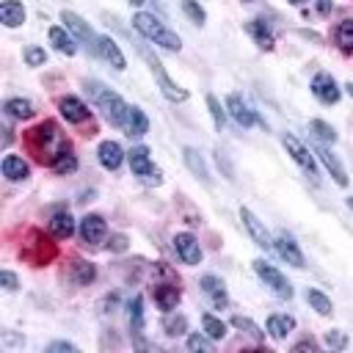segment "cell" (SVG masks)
Wrapping results in <instances>:
<instances>
[{"instance_id": "obj_1", "label": "cell", "mask_w": 353, "mask_h": 353, "mask_svg": "<svg viewBox=\"0 0 353 353\" xmlns=\"http://www.w3.org/2000/svg\"><path fill=\"white\" fill-rule=\"evenodd\" d=\"M85 91L91 94L94 105L102 110V116H105V121L110 127H124L127 124V116H130V108L132 105H127L116 91L105 88L99 80H85Z\"/></svg>"}, {"instance_id": "obj_2", "label": "cell", "mask_w": 353, "mask_h": 353, "mask_svg": "<svg viewBox=\"0 0 353 353\" xmlns=\"http://www.w3.org/2000/svg\"><path fill=\"white\" fill-rule=\"evenodd\" d=\"M132 25H135V30L143 36V39H149V41H154V44H160L163 50H171V52H179V47H182V39L171 30V28H165L154 14H146V11H135L132 14Z\"/></svg>"}, {"instance_id": "obj_3", "label": "cell", "mask_w": 353, "mask_h": 353, "mask_svg": "<svg viewBox=\"0 0 353 353\" xmlns=\"http://www.w3.org/2000/svg\"><path fill=\"white\" fill-rule=\"evenodd\" d=\"M28 146L39 154L41 163H44V157H47V163H52L55 154L61 149H66V143H63V138H61V132H58V127L52 121H41L39 127L28 130Z\"/></svg>"}, {"instance_id": "obj_4", "label": "cell", "mask_w": 353, "mask_h": 353, "mask_svg": "<svg viewBox=\"0 0 353 353\" xmlns=\"http://www.w3.org/2000/svg\"><path fill=\"white\" fill-rule=\"evenodd\" d=\"M127 157H130V168H132L135 176H141L149 185H160L163 182V174H160V168L152 165V157H149L146 146H132Z\"/></svg>"}, {"instance_id": "obj_5", "label": "cell", "mask_w": 353, "mask_h": 353, "mask_svg": "<svg viewBox=\"0 0 353 353\" xmlns=\"http://www.w3.org/2000/svg\"><path fill=\"white\" fill-rule=\"evenodd\" d=\"M254 270H256V276L265 281V287L273 290V295H279V298H284V301L292 298V284L284 279L281 270H276V268L268 265L265 259H254Z\"/></svg>"}, {"instance_id": "obj_6", "label": "cell", "mask_w": 353, "mask_h": 353, "mask_svg": "<svg viewBox=\"0 0 353 353\" xmlns=\"http://www.w3.org/2000/svg\"><path fill=\"white\" fill-rule=\"evenodd\" d=\"M281 143H284V149H287V154L312 176V179H317V163H314V154H309V149L295 138V135H290V132H284L281 135Z\"/></svg>"}, {"instance_id": "obj_7", "label": "cell", "mask_w": 353, "mask_h": 353, "mask_svg": "<svg viewBox=\"0 0 353 353\" xmlns=\"http://www.w3.org/2000/svg\"><path fill=\"white\" fill-rule=\"evenodd\" d=\"M143 58L149 61V66H152V72H154V77H157V83H160L163 97H165V99H171V102H185V99H188V91H185L182 85H176V83L163 72V63H160L157 58H152L149 52H143Z\"/></svg>"}, {"instance_id": "obj_8", "label": "cell", "mask_w": 353, "mask_h": 353, "mask_svg": "<svg viewBox=\"0 0 353 353\" xmlns=\"http://www.w3.org/2000/svg\"><path fill=\"white\" fill-rule=\"evenodd\" d=\"M273 248H276V254H279L287 265H292V268H306V259H303V254H301V248H298V243H295L292 234L279 232L276 240H273Z\"/></svg>"}, {"instance_id": "obj_9", "label": "cell", "mask_w": 353, "mask_h": 353, "mask_svg": "<svg viewBox=\"0 0 353 353\" xmlns=\"http://www.w3.org/2000/svg\"><path fill=\"white\" fill-rule=\"evenodd\" d=\"M61 19L66 22V30L74 36V39H80V41H85L91 50H97V33L91 30V25L83 19V17H77L74 11H61Z\"/></svg>"}, {"instance_id": "obj_10", "label": "cell", "mask_w": 353, "mask_h": 353, "mask_svg": "<svg viewBox=\"0 0 353 353\" xmlns=\"http://www.w3.org/2000/svg\"><path fill=\"white\" fill-rule=\"evenodd\" d=\"M240 221H243V226L248 229L251 240H254L259 248H265V251H270V248H273V240H270V234H268L265 223H262V221H259L248 207H240Z\"/></svg>"}, {"instance_id": "obj_11", "label": "cell", "mask_w": 353, "mask_h": 353, "mask_svg": "<svg viewBox=\"0 0 353 353\" xmlns=\"http://www.w3.org/2000/svg\"><path fill=\"white\" fill-rule=\"evenodd\" d=\"M312 94H314L323 105L339 102V85H336V80H334L328 72H317V74L312 77Z\"/></svg>"}, {"instance_id": "obj_12", "label": "cell", "mask_w": 353, "mask_h": 353, "mask_svg": "<svg viewBox=\"0 0 353 353\" xmlns=\"http://www.w3.org/2000/svg\"><path fill=\"white\" fill-rule=\"evenodd\" d=\"M174 251L179 254V259H182L185 265H199V262H201L199 240H196L190 232H179V234H174Z\"/></svg>"}, {"instance_id": "obj_13", "label": "cell", "mask_w": 353, "mask_h": 353, "mask_svg": "<svg viewBox=\"0 0 353 353\" xmlns=\"http://www.w3.org/2000/svg\"><path fill=\"white\" fill-rule=\"evenodd\" d=\"M105 234H108V223H105L102 215H85L80 221V237H83V243L99 245L105 240Z\"/></svg>"}, {"instance_id": "obj_14", "label": "cell", "mask_w": 353, "mask_h": 353, "mask_svg": "<svg viewBox=\"0 0 353 353\" xmlns=\"http://www.w3.org/2000/svg\"><path fill=\"white\" fill-rule=\"evenodd\" d=\"M58 108H61V116H63L66 121H72V124H83V121L91 116L88 105H85L83 99H77V97H61V99H58Z\"/></svg>"}, {"instance_id": "obj_15", "label": "cell", "mask_w": 353, "mask_h": 353, "mask_svg": "<svg viewBox=\"0 0 353 353\" xmlns=\"http://www.w3.org/2000/svg\"><path fill=\"white\" fill-rule=\"evenodd\" d=\"M99 58H105L113 69H127V58L121 55V50H119V44L110 39V36H99L97 39V50H94Z\"/></svg>"}, {"instance_id": "obj_16", "label": "cell", "mask_w": 353, "mask_h": 353, "mask_svg": "<svg viewBox=\"0 0 353 353\" xmlns=\"http://www.w3.org/2000/svg\"><path fill=\"white\" fill-rule=\"evenodd\" d=\"M226 110H229V116H232L240 127H251V124L259 121V116H256V113H254L237 94H229V97H226Z\"/></svg>"}, {"instance_id": "obj_17", "label": "cell", "mask_w": 353, "mask_h": 353, "mask_svg": "<svg viewBox=\"0 0 353 353\" xmlns=\"http://www.w3.org/2000/svg\"><path fill=\"white\" fill-rule=\"evenodd\" d=\"M314 154L323 160V165H325V168H328V174L334 176V182H336L339 188H345V185H347V174H345V168H342L339 157H336L328 146H317V149H314Z\"/></svg>"}, {"instance_id": "obj_18", "label": "cell", "mask_w": 353, "mask_h": 353, "mask_svg": "<svg viewBox=\"0 0 353 353\" xmlns=\"http://www.w3.org/2000/svg\"><path fill=\"white\" fill-rule=\"evenodd\" d=\"M97 157H99L102 168L116 171V168L121 165V160H124V152H121V146H119L116 141H102L99 149H97Z\"/></svg>"}, {"instance_id": "obj_19", "label": "cell", "mask_w": 353, "mask_h": 353, "mask_svg": "<svg viewBox=\"0 0 353 353\" xmlns=\"http://www.w3.org/2000/svg\"><path fill=\"white\" fill-rule=\"evenodd\" d=\"M0 168H3V176L11 179V182H22V179L30 176V168H28V163L19 154H6Z\"/></svg>"}, {"instance_id": "obj_20", "label": "cell", "mask_w": 353, "mask_h": 353, "mask_svg": "<svg viewBox=\"0 0 353 353\" xmlns=\"http://www.w3.org/2000/svg\"><path fill=\"white\" fill-rule=\"evenodd\" d=\"M0 22L6 28H19L25 22V6L19 0H3L0 3Z\"/></svg>"}, {"instance_id": "obj_21", "label": "cell", "mask_w": 353, "mask_h": 353, "mask_svg": "<svg viewBox=\"0 0 353 353\" xmlns=\"http://www.w3.org/2000/svg\"><path fill=\"white\" fill-rule=\"evenodd\" d=\"M201 290H204V295L212 301V306H226V303H229V295H226L223 281H221L218 276H204V279H201Z\"/></svg>"}, {"instance_id": "obj_22", "label": "cell", "mask_w": 353, "mask_h": 353, "mask_svg": "<svg viewBox=\"0 0 353 353\" xmlns=\"http://www.w3.org/2000/svg\"><path fill=\"white\" fill-rule=\"evenodd\" d=\"M50 44H52L58 52H63V55H74V52H77L74 36L66 33V28H58V25L50 28Z\"/></svg>"}, {"instance_id": "obj_23", "label": "cell", "mask_w": 353, "mask_h": 353, "mask_svg": "<svg viewBox=\"0 0 353 353\" xmlns=\"http://www.w3.org/2000/svg\"><path fill=\"white\" fill-rule=\"evenodd\" d=\"M154 301H157V306H160L165 314L174 312L176 303H179V287H174V284H157V287H154Z\"/></svg>"}, {"instance_id": "obj_24", "label": "cell", "mask_w": 353, "mask_h": 353, "mask_svg": "<svg viewBox=\"0 0 353 353\" xmlns=\"http://www.w3.org/2000/svg\"><path fill=\"white\" fill-rule=\"evenodd\" d=\"M245 30L254 36V41L262 47V50H270L273 47V30H270V25L265 22V19H251L248 25H245Z\"/></svg>"}, {"instance_id": "obj_25", "label": "cell", "mask_w": 353, "mask_h": 353, "mask_svg": "<svg viewBox=\"0 0 353 353\" xmlns=\"http://www.w3.org/2000/svg\"><path fill=\"white\" fill-rule=\"evenodd\" d=\"M124 130H127V135L130 138H141V135H146V130H149V119H146V113L141 110V108H130V116H127V124H124Z\"/></svg>"}, {"instance_id": "obj_26", "label": "cell", "mask_w": 353, "mask_h": 353, "mask_svg": "<svg viewBox=\"0 0 353 353\" xmlns=\"http://www.w3.org/2000/svg\"><path fill=\"white\" fill-rule=\"evenodd\" d=\"M50 232H52V237H58V240L72 237V232H74V218H72L69 212H55V215L50 218Z\"/></svg>"}, {"instance_id": "obj_27", "label": "cell", "mask_w": 353, "mask_h": 353, "mask_svg": "<svg viewBox=\"0 0 353 353\" xmlns=\"http://www.w3.org/2000/svg\"><path fill=\"white\" fill-rule=\"evenodd\" d=\"M292 328H295V317H290V314H270L268 317V334L273 339H284Z\"/></svg>"}, {"instance_id": "obj_28", "label": "cell", "mask_w": 353, "mask_h": 353, "mask_svg": "<svg viewBox=\"0 0 353 353\" xmlns=\"http://www.w3.org/2000/svg\"><path fill=\"white\" fill-rule=\"evenodd\" d=\"M182 157H185V165L201 179V182H207L210 185V171H207V165H204V160H201V154L193 149V146H185L182 149Z\"/></svg>"}, {"instance_id": "obj_29", "label": "cell", "mask_w": 353, "mask_h": 353, "mask_svg": "<svg viewBox=\"0 0 353 353\" xmlns=\"http://www.w3.org/2000/svg\"><path fill=\"white\" fill-rule=\"evenodd\" d=\"M72 279H74V284H91L94 279H97V268L91 265V262H85V259H74L72 262Z\"/></svg>"}, {"instance_id": "obj_30", "label": "cell", "mask_w": 353, "mask_h": 353, "mask_svg": "<svg viewBox=\"0 0 353 353\" xmlns=\"http://www.w3.org/2000/svg\"><path fill=\"white\" fill-rule=\"evenodd\" d=\"M3 110H6V116H11V119H30V116H33V105H30L28 99H19V97L6 99Z\"/></svg>"}, {"instance_id": "obj_31", "label": "cell", "mask_w": 353, "mask_h": 353, "mask_svg": "<svg viewBox=\"0 0 353 353\" xmlns=\"http://www.w3.org/2000/svg\"><path fill=\"white\" fill-rule=\"evenodd\" d=\"M52 165V171L55 174H69V171H74L77 168V157L72 154V149L66 146V149H61L58 154H55V160L50 163Z\"/></svg>"}, {"instance_id": "obj_32", "label": "cell", "mask_w": 353, "mask_h": 353, "mask_svg": "<svg viewBox=\"0 0 353 353\" xmlns=\"http://www.w3.org/2000/svg\"><path fill=\"white\" fill-rule=\"evenodd\" d=\"M306 301H309V306H312L317 314H331V312H334L331 298H328L325 292H320V290H306Z\"/></svg>"}, {"instance_id": "obj_33", "label": "cell", "mask_w": 353, "mask_h": 353, "mask_svg": "<svg viewBox=\"0 0 353 353\" xmlns=\"http://www.w3.org/2000/svg\"><path fill=\"white\" fill-rule=\"evenodd\" d=\"M201 325H204V334H207L210 339H223V336H226V323L218 320L215 314H204V317H201Z\"/></svg>"}, {"instance_id": "obj_34", "label": "cell", "mask_w": 353, "mask_h": 353, "mask_svg": "<svg viewBox=\"0 0 353 353\" xmlns=\"http://www.w3.org/2000/svg\"><path fill=\"white\" fill-rule=\"evenodd\" d=\"M127 309H130V328H132L135 334H141V328H143V298L135 295Z\"/></svg>"}, {"instance_id": "obj_35", "label": "cell", "mask_w": 353, "mask_h": 353, "mask_svg": "<svg viewBox=\"0 0 353 353\" xmlns=\"http://www.w3.org/2000/svg\"><path fill=\"white\" fill-rule=\"evenodd\" d=\"M336 44H339L345 52L353 50V19H342V22L336 25Z\"/></svg>"}, {"instance_id": "obj_36", "label": "cell", "mask_w": 353, "mask_h": 353, "mask_svg": "<svg viewBox=\"0 0 353 353\" xmlns=\"http://www.w3.org/2000/svg\"><path fill=\"white\" fill-rule=\"evenodd\" d=\"M309 130L314 132V138H317L320 143H334V141H336V132H334V127H331V124H325L323 119H314V121L309 124Z\"/></svg>"}, {"instance_id": "obj_37", "label": "cell", "mask_w": 353, "mask_h": 353, "mask_svg": "<svg viewBox=\"0 0 353 353\" xmlns=\"http://www.w3.org/2000/svg\"><path fill=\"white\" fill-rule=\"evenodd\" d=\"M232 325H234V328H240V331H245V334H248L251 339H256V342H262V339H265V334L259 331V325H256L254 320L243 317V314H234V317H232Z\"/></svg>"}, {"instance_id": "obj_38", "label": "cell", "mask_w": 353, "mask_h": 353, "mask_svg": "<svg viewBox=\"0 0 353 353\" xmlns=\"http://www.w3.org/2000/svg\"><path fill=\"white\" fill-rule=\"evenodd\" d=\"M163 328H165V334H168V336H179V334H185V331H188V320H185L182 314H176V317H174V314H168V317L163 320Z\"/></svg>"}, {"instance_id": "obj_39", "label": "cell", "mask_w": 353, "mask_h": 353, "mask_svg": "<svg viewBox=\"0 0 353 353\" xmlns=\"http://www.w3.org/2000/svg\"><path fill=\"white\" fill-rule=\"evenodd\" d=\"M207 108H210V113H212L215 130H221V127H223V121H226V113H223V108H221V102H218V97H215V94H207Z\"/></svg>"}, {"instance_id": "obj_40", "label": "cell", "mask_w": 353, "mask_h": 353, "mask_svg": "<svg viewBox=\"0 0 353 353\" xmlns=\"http://www.w3.org/2000/svg\"><path fill=\"white\" fill-rule=\"evenodd\" d=\"M182 11L196 22V25H201L204 19H207V14H204V8L196 3V0H182Z\"/></svg>"}, {"instance_id": "obj_41", "label": "cell", "mask_w": 353, "mask_h": 353, "mask_svg": "<svg viewBox=\"0 0 353 353\" xmlns=\"http://www.w3.org/2000/svg\"><path fill=\"white\" fill-rule=\"evenodd\" d=\"M44 61H47V55H44L41 47H28V50H25V63H28V66H41Z\"/></svg>"}, {"instance_id": "obj_42", "label": "cell", "mask_w": 353, "mask_h": 353, "mask_svg": "<svg viewBox=\"0 0 353 353\" xmlns=\"http://www.w3.org/2000/svg\"><path fill=\"white\" fill-rule=\"evenodd\" d=\"M188 347H190V350H201V353H212V342L204 339V336H199V334L188 336Z\"/></svg>"}, {"instance_id": "obj_43", "label": "cell", "mask_w": 353, "mask_h": 353, "mask_svg": "<svg viewBox=\"0 0 353 353\" xmlns=\"http://www.w3.org/2000/svg\"><path fill=\"white\" fill-rule=\"evenodd\" d=\"M0 284H3L8 292H14V290L19 287V281H17V276H14L11 270H0Z\"/></svg>"}, {"instance_id": "obj_44", "label": "cell", "mask_w": 353, "mask_h": 353, "mask_svg": "<svg viewBox=\"0 0 353 353\" xmlns=\"http://www.w3.org/2000/svg\"><path fill=\"white\" fill-rule=\"evenodd\" d=\"M325 345H328V347H345L347 339H345V334H339V331H328V334H325Z\"/></svg>"}, {"instance_id": "obj_45", "label": "cell", "mask_w": 353, "mask_h": 353, "mask_svg": "<svg viewBox=\"0 0 353 353\" xmlns=\"http://www.w3.org/2000/svg\"><path fill=\"white\" fill-rule=\"evenodd\" d=\"M47 353H77V345H72V342H52V345H47Z\"/></svg>"}, {"instance_id": "obj_46", "label": "cell", "mask_w": 353, "mask_h": 353, "mask_svg": "<svg viewBox=\"0 0 353 353\" xmlns=\"http://www.w3.org/2000/svg\"><path fill=\"white\" fill-rule=\"evenodd\" d=\"M108 248H110V251H124V248H127V237H124V234H113L110 243H108Z\"/></svg>"}, {"instance_id": "obj_47", "label": "cell", "mask_w": 353, "mask_h": 353, "mask_svg": "<svg viewBox=\"0 0 353 353\" xmlns=\"http://www.w3.org/2000/svg\"><path fill=\"white\" fill-rule=\"evenodd\" d=\"M331 8H334V0H317V11L320 14H328Z\"/></svg>"}, {"instance_id": "obj_48", "label": "cell", "mask_w": 353, "mask_h": 353, "mask_svg": "<svg viewBox=\"0 0 353 353\" xmlns=\"http://www.w3.org/2000/svg\"><path fill=\"white\" fill-rule=\"evenodd\" d=\"M314 347H317V345H314L312 339H303V342H298V345H295V350H314Z\"/></svg>"}, {"instance_id": "obj_49", "label": "cell", "mask_w": 353, "mask_h": 353, "mask_svg": "<svg viewBox=\"0 0 353 353\" xmlns=\"http://www.w3.org/2000/svg\"><path fill=\"white\" fill-rule=\"evenodd\" d=\"M345 88H347V94H350V97H353V83H347V85H345Z\"/></svg>"}, {"instance_id": "obj_50", "label": "cell", "mask_w": 353, "mask_h": 353, "mask_svg": "<svg viewBox=\"0 0 353 353\" xmlns=\"http://www.w3.org/2000/svg\"><path fill=\"white\" fill-rule=\"evenodd\" d=\"M290 3H292V6H301V3H306V0H290Z\"/></svg>"}, {"instance_id": "obj_51", "label": "cell", "mask_w": 353, "mask_h": 353, "mask_svg": "<svg viewBox=\"0 0 353 353\" xmlns=\"http://www.w3.org/2000/svg\"><path fill=\"white\" fill-rule=\"evenodd\" d=\"M130 3H132V6H141V3H143V0H130Z\"/></svg>"}, {"instance_id": "obj_52", "label": "cell", "mask_w": 353, "mask_h": 353, "mask_svg": "<svg viewBox=\"0 0 353 353\" xmlns=\"http://www.w3.org/2000/svg\"><path fill=\"white\" fill-rule=\"evenodd\" d=\"M347 207H350V210H353V196H350V199H347Z\"/></svg>"}]
</instances>
